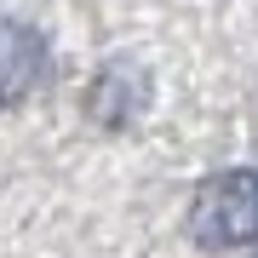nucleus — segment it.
<instances>
[{
	"label": "nucleus",
	"instance_id": "1",
	"mask_svg": "<svg viewBox=\"0 0 258 258\" xmlns=\"http://www.w3.org/2000/svg\"><path fill=\"white\" fill-rule=\"evenodd\" d=\"M189 230H195V241L212 247V252L258 247V172H252V166L212 172L207 184L195 189Z\"/></svg>",
	"mask_w": 258,
	"mask_h": 258
},
{
	"label": "nucleus",
	"instance_id": "3",
	"mask_svg": "<svg viewBox=\"0 0 258 258\" xmlns=\"http://www.w3.org/2000/svg\"><path fill=\"white\" fill-rule=\"evenodd\" d=\"M252 258H258V252H252Z\"/></svg>",
	"mask_w": 258,
	"mask_h": 258
},
{
	"label": "nucleus",
	"instance_id": "2",
	"mask_svg": "<svg viewBox=\"0 0 258 258\" xmlns=\"http://www.w3.org/2000/svg\"><path fill=\"white\" fill-rule=\"evenodd\" d=\"M40 69H46V40H40L23 18L0 12V109H12L18 98L35 92Z\"/></svg>",
	"mask_w": 258,
	"mask_h": 258
}]
</instances>
